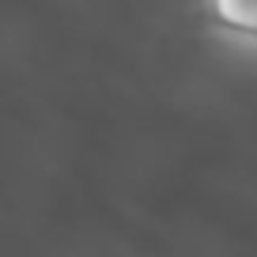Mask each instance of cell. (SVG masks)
<instances>
[{
	"mask_svg": "<svg viewBox=\"0 0 257 257\" xmlns=\"http://www.w3.org/2000/svg\"><path fill=\"white\" fill-rule=\"evenodd\" d=\"M208 4L219 27L246 34V38H257V0H208Z\"/></svg>",
	"mask_w": 257,
	"mask_h": 257,
	"instance_id": "6da1fadb",
	"label": "cell"
}]
</instances>
